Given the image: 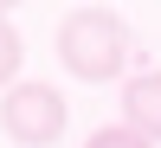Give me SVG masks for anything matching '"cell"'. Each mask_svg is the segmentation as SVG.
<instances>
[{"instance_id": "obj_3", "label": "cell", "mask_w": 161, "mask_h": 148, "mask_svg": "<svg viewBox=\"0 0 161 148\" xmlns=\"http://www.w3.org/2000/svg\"><path fill=\"white\" fill-rule=\"evenodd\" d=\"M123 123L136 129V135L161 142V71H136L123 84Z\"/></svg>"}, {"instance_id": "obj_1", "label": "cell", "mask_w": 161, "mask_h": 148, "mask_svg": "<svg viewBox=\"0 0 161 148\" xmlns=\"http://www.w3.org/2000/svg\"><path fill=\"white\" fill-rule=\"evenodd\" d=\"M129 19L116 7H71L58 19V64L77 84H116L129 64Z\"/></svg>"}, {"instance_id": "obj_6", "label": "cell", "mask_w": 161, "mask_h": 148, "mask_svg": "<svg viewBox=\"0 0 161 148\" xmlns=\"http://www.w3.org/2000/svg\"><path fill=\"white\" fill-rule=\"evenodd\" d=\"M13 7H26V0H0V19H7V13H13Z\"/></svg>"}, {"instance_id": "obj_2", "label": "cell", "mask_w": 161, "mask_h": 148, "mask_svg": "<svg viewBox=\"0 0 161 148\" xmlns=\"http://www.w3.org/2000/svg\"><path fill=\"white\" fill-rule=\"evenodd\" d=\"M64 123H71V110L52 77H19L13 90H0V129L19 148H52L64 135Z\"/></svg>"}, {"instance_id": "obj_4", "label": "cell", "mask_w": 161, "mask_h": 148, "mask_svg": "<svg viewBox=\"0 0 161 148\" xmlns=\"http://www.w3.org/2000/svg\"><path fill=\"white\" fill-rule=\"evenodd\" d=\"M19 64H26V39L13 32V19H0V84H19Z\"/></svg>"}, {"instance_id": "obj_5", "label": "cell", "mask_w": 161, "mask_h": 148, "mask_svg": "<svg viewBox=\"0 0 161 148\" xmlns=\"http://www.w3.org/2000/svg\"><path fill=\"white\" fill-rule=\"evenodd\" d=\"M84 148H155V142H148V135H136L129 123H110V129H97Z\"/></svg>"}]
</instances>
